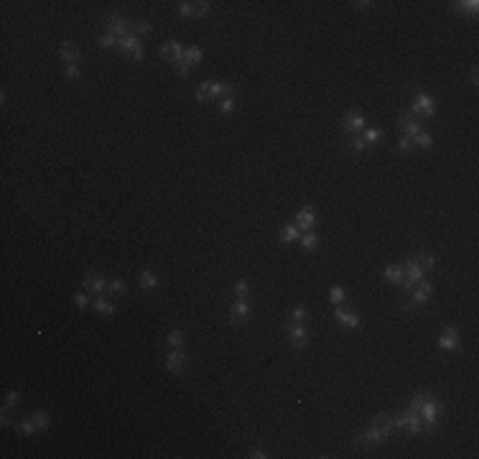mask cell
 <instances>
[{"label": "cell", "mask_w": 479, "mask_h": 459, "mask_svg": "<svg viewBox=\"0 0 479 459\" xmlns=\"http://www.w3.org/2000/svg\"><path fill=\"white\" fill-rule=\"evenodd\" d=\"M411 112L416 115V118H433V115H436V102H433V97L426 95V92H416L413 105H411Z\"/></svg>", "instance_id": "8992f818"}, {"label": "cell", "mask_w": 479, "mask_h": 459, "mask_svg": "<svg viewBox=\"0 0 479 459\" xmlns=\"http://www.w3.org/2000/svg\"><path fill=\"white\" fill-rule=\"evenodd\" d=\"M380 135H382V133H380L377 128H365V130H362L365 143H377V140H380Z\"/></svg>", "instance_id": "60d3db41"}, {"label": "cell", "mask_w": 479, "mask_h": 459, "mask_svg": "<svg viewBox=\"0 0 479 459\" xmlns=\"http://www.w3.org/2000/svg\"><path fill=\"white\" fill-rule=\"evenodd\" d=\"M74 306H76V309H87V306H90L87 293H76V296H74Z\"/></svg>", "instance_id": "7dc6e473"}, {"label": "cell", "mask_w": 479, "mask_h": 459, "mask_svg": "<svg viewBox=\"0 0 479 459\" xmlns=\"http://www.w3.org/2000/svg\"><path fill=\"white\" fill-rule=\"evenodd\" d=\"M365 128H367V120H365V115H359L357 110H349L342 118V133H347L349 138L352 135H362Z\"/></svg>", "instance_id": "52a82bcc"}, {"label": "cell", "mask_w": 479, "mask_h": 459, "mask_svg": "<svg viewBox=\"0 0 479 459\" xmlns=\"http://www.w3.org/2000/svg\"><path fill=\"white\" fill-rule=\"evenodd\" d=\"M194 8H196V6H194V3H186V0H181V3H179V13H181L184 18H191V16H194Z\"/></svg>", "instance_id": "f6af8a7d"}, {"label": "cell", "mask_w": 479, "mask_h": 459, "mask_svg": "<svg viewBox=\"0 0 479 459\" xmlns=\"http://www.w3.org/2000/svg\"><path fill=\"white\" fill-rule=\"evenodd\" d=\"M166 339H169V347H171V350H181V347H184V332H181V329H171Z\"/></svg>", "instance_id": "83f0119b"}, {"label": "cell", "mask_w": 479, "mask_h": 459, "mask_svg": "<svg viewBox=\"0 0 479 459\" xmlns=\"http://www.w3.org/2000/svg\"><path fill=\"white\" fill-rule=\"evenodd\" d=\"M202 59H204V51L199 49V46H186V49H184V61H186L189 66L199 64V61H202Z\"/></svg>", "instance_id": "d4e9b609"}, {"label": "cell", "mask_w": 479, "mask_h": 459, "mask_svg": "<svg viewBox=\"0 0 479 459\" xmlns=\"http://www.w3.org/2000/svg\"><path fill=\"white\" fill-rule=\"evenodd\" d=\"M237 87L227 85V82H217V80H204L196 90V102H209V100H219V97H234Z\"/></svg>", "instance_id": "7a4b0ae2"}, {"label": "cell", "mask_w": 479, "mask_h": 459, "mask_svg": "<svg viewBox=\"0 0 479 459\" xmlns=\"http://www.w3.org/2000/svg\"><path fill=\"white\" fill-rule=\"evenodd\" d=\"M97 44H100L102 49H115V46H117V36L105 33V36H100V38H97Z\"/></svg>", "instance_id": "8d00e7d4"}, {"label": "cell", "mask_w": 479, "mask_h": 459, "mask_svg": "<svg viewBox=\"0 0 479 459\" xmlns=\"http://www.w3.org/2000/svg\"><path fill=\"white\" fill-rule=\"evenodd\" d=\"M107 293H115V296H125V293H128V283H125L123 278L107 281Z\"/></svg>", "instance_id": "4316f807"}, {"label": "cell", "mask_w": 479, "mask_h": 459, "mask_svg": "<svg viewBox=\"0 0 479 459\" xmlns=\"http://www.w3.org/2000/svg\"><path fill=\"white\" fill-rule=\"evenodd\" d=\"M408 293H411V301H408V303L403 306V312H413L416 306L426 303V301L431 298V293H433V286H431V283H428V281L423 278V281H418V283H416V286H413V288H411Z\"/></svg>", "instance_id": "5b68a950"}, {"label": "cell", "mask_w": 479, "mask_h": 459, "mask_svg": "<svg viewBox=\"0 0 479 459\" xmlns=\"http://www.w3.org/2000/svg\"><path fill=\"white\" fill-rule=\"evenodd\" d=\"M344 298H347V291H344L342 286H332V288H329V301H332L334 306H342Z\"/></svg>", "instance_id": "4dcf8cb0"}, {"label": "cell", "mask_w": 479, "mask_h": 459, "mask_svg": "<svg viewBox=\"0 0 479 459\" xmlns=\"http://www.w3.org/2000/svg\"><path fill=\"white\" fill-rule=\"evenodd\" d=\"M413 140H416V143H418L421 148H431V145H433V138H431V135H428L426 130H421L418 135H413Z\"/></svg>", "instance_id": "b9f144b4"}, {"label": "cell", "mask_w": 479, "mask_h": 459, "mask_svg": "<svg viewBox=\"0 0 479 459\" xmlns=\"http://www.w3.org/2000/svg\"><path fill=\"white\" fill-rule=\"evenodd\" d=\"M130 26H133V23H128L125 18H120V16H107V33H112V36H117V38L128 36V33H130Z\"/></svg>", "instance_id": "e0dca14e"}, {"label": "cell", "mask_w": 479, "mask_h": 459, "mask_svg": "<svg viewBox=\"0 0 479 459\" xmlns=\"http://www.w3.org/2000/svg\"><path fill=\"white\" fill-rule=\"evenodd\" d=\"M413 138H408V135H401V140H397V150H401V153H411L413 148Z\"/></svg>", "instance_id": "ee69618b"}, {"label": "cell", "mask_w": 479, "mask_h": 459, "mask_svg": "<svg viewBox=\"0 0 479 459\" xmlns=\"http://www.w3.org/2000/svg\"><path fill=\"white\" fill-rule=\"evenodd\" d=\"M397 125H401L403 130H406V135L408 138H413V135H418L421 130H423V125H421V120L416 118V115L408 110V112H401L397 115Z\"/></svg>", "instance_id": "4fadbf2b"}, {"label": "cell", "mask_w": 479, "mask_h": 459, "mask_svg": "<svg viewBox=\"0 0 479 459\" xmlns=\"http://www.w3.org/2000/svg\"><path fill=\"white\" fill-rule=\"evenodd\" d=\"M301 230H298V224L293 222V224H286V227H281V243H286V245H291V243H296V240H301Z\"/></svg>", "instance_id": "44dd1931"}, {"label": "cell", "mask_w": 479, "mask_h": 459, "mask_svg": "<svg viewBox=\"0 0 479 459\" xmlns=\"http://www.w3.org/2000/svg\"><path fill=\"white\" fill-rule=\"evenodd\" d=\"M454 11L456 13H461V16H476L479 13V3L476 0H459V3H454Z\"/></svg>", "instance_id": "cb8c5ba5"}, {"label": "cell", "mask_w": 479, "mask_h": 459, "mask_svg": "<svg viewBox=\"0 0 479 459\" xmlns=\"http://www.w3.org/2000/svg\"><path fill=\"white\" fill-rule=\"evenodd\" d=\"M33 424H36V429H38V431H46V429H49V424H51V418H49V413H46V411H36V413H33Z\"/></svg>", "instance_id": "f1b7e54d"}, {"label": "cell", "mask_w": 479, "mask_h": 459, "mask_svg": "<svg viewBox=\"0 0 479 459\" xmlns=\"http://www.w3.org/2000/svg\"><path fill=\"white\" fill-rule=\"evenodd\" d=\"M471 85H474V87L479 85V71H476V66L471 69Z\"/></svg>", "instance_id": "816d5d0a"}, {"label": "cell", "mask_w": 479, "mask_h": 459, "mask_svg": "<svg viewBox=\"0 0 479 459\" xmlns=\"http://www.w3.org/2000/svg\"><path fill=\"white\" fill-rule=\"evenodd\" d=\"M82 288L85 291H92L95 296H102V293H107V278L105 276H95L92 271H87L85 273V278H82Z\"/></svg>", "instance_id": "8fae6325"}, {"label": "cell", "mask_w": 479, "mask_h": 459, "mask_svg": "<svg viewBox=\"0 0 479 459\" xmlns=\"http://www.w3.org/2000/svg\"><path fill=\"white\" fill-rule=\"evenodd\" d=\"M189 69H191V66H189L186 61H179V64H176V71H179L181 80H186V76H189Z\"/></svg>", "instance_id": "c3c4849f"}, {"label": "cell", "mask_w": 479, "mask_h": 459, "mask_svg": "<svg viewBox=\"0 0 479 459\" xmlns=\"http://www.w3.org/2000/svg\"><path fill=\"white\" fill-rule=\"evenodd\" d=\"M392 426H395V429H408L411 436H418V434L426 429L421 413H416V411H411V408H406V411L397 413V416L392 418Z\"/></svg>", "instance_id": "3957f363"}, {"label": "cell", "mask_w": 479, "mask_h": 459, "mask_svg": "<svg viewBox=\"0 0 479 459\" xmlns=\"http://www.w3.org/2000/svg\"><path fill=\"white\" fill-rule=\"evenodd\" d=\"M133 31H135V36H148V33H153V23L150 21H138V23H133Z\"/></svg>", "instance_id": "e575fe53"}, {"label": "cell", "mask_w": 479, "mask_h": 459, "mask_svg": "<svg viewBox=\"0 0 479 459\" xmlns=\"http://www.w3.org/2000/svg\"><path fill=\"white\" fill-rule=\"evenodd\" d=\"M13 429H16L21 436H33V434L38 431V429H36V424H33V418H28V421H21V424H18V426H13Z\"/></svg>", "instance_id": "f546056e"}, {"label": "cell", "mask_w": 479, "mask_h": 459, "mask_svg": "<svg viewBox=\"0 0 479 459\" xmlns=\"http://www.w3.org/2000/svg\"><path fill=\"white\" fill-rule=\"evenodd\" d=\"M316 245H318V235L313 233V230H311V233H303V235H301V248H303V250H313Z\"/></svg>", "instance_id": "1f68e13d"}, {"label": "cell", "mask_w": 479, "mask_h": 459, "mask_svg": "<svg viewBox=\"0 0 479 459\" xmlns=\"http://www.w3.org/2000/svg\"><path fill=\"white\" fill-rule=\"evenodd\" d=\"M250 456H253V459H265V456H268V451H265V449H258V446H255V449L250 451Z\"/></svg>", "instance_id": "681fc988"}, {"label": "cell", "mask_w": 479, "mask_h": 459, "mask_svg": "<svg viewBox=\"0 0 479 459\" xmlns=\"http://www.w3.org/2000/svg\"><path fill=\"white\" fill-rule=\"evenodd\" d=\"M392 429H395V426H392V416H390V413H377V416L370 421V426L357 434L354 446H357V449H372V446L387 441L390 434H392Z\"/></svg>", "instance_id": "6da1fadb"}, {"label": "cell", "mask_w": 479, "mask_h": 459, "mask_svg": "<svg viewBox=\"0 0 479 459\" xmlns=\"http://www.w3.org/2000/svg\"><path fill=\"white\" fill-rule=\"evenodd\" d=\"M92 309H95L100 317H112V314H115V303L107 301L105 296H97V298L92 301Z\"/></svg>", "instance_id": "603a6c76"}, {"label": "cell", "mask_w": 479, "mask_h": 459, "mask_svg": "<svg viewBox=\"0 0 479 459\" xmlns=\"http://www.w3.org/2000/svg\"><path fill=\"white\" fill-rule=\"evenodd\" d=\"M349 148H352L354 153H359V150H365V148H367V143H365L362 135H352V138H349Z\"/></svg>", "instance_id": "ab89813d"}, {"label": "cell", "mask_w": 479, "mask_h": 459, "mask_svg": "<svg viewBox=\"0 0 479 459\" xmlns=\"http://www.w3.org/2000/svg\"><path fill=\"white\" fill-rule=\"evenodd\" d=\"M296 224H298L301 233H311V230L316 227V212H313V207H301L298 214H296Z\"/></svg>", "instance_id": "9a60e30c"}, {"label": "cell", "mask_w": 479, "mask_h": 459, "mask_svg": "<svg viewBox=\"0 0 479 459\" xmlns=\"http://www.w3.org/2000/svg\"><path fill=\"white\" fill-rule=\"evenodd\" d=\"M403 271H406V276H403V291H411L418 281H423V276H426V271L421 268V263L416 260V258H411L406 265H403Z\"/></svg>", "instance_id": "9c48e42d"}, {"label": "cell", "mask_w": 479, "mask_h": 459, "mask_svg": "<svg viewBox=\"0 0 479 459\" xmlns=\"http://www.w3.org/2000/svg\"><path fill=\"white\" fill-rule=\"evenodd\" d=\"M283 332L288 334V342H291L293 350H303L306 344H308V329H306V324L286 322V324H283Z\"/></svg>", "instance_id": "ba28073f"}, {"label": "cell", "mask_w": 479, "mask_h": 459, "mask_svg": "<svg viewBox=\"0 0 479 459\" xmlns=\"http://www.w3.org/2000/svg\"><path fill=\"white\" fill-rule=\"evenodd\" d=\"M117 49L133 56L135 51H140V49H143V44H140V38H138L135 33H128V36H123V38H117Z\"/></svg>", "instance_id": "d6986e66"}, {"label": "cell", "mask_w": 479, "mask_h": 459, "mask_svg": "<svg viewBox=\"0 0 479 459\" xmlns=\"http://www.w3.org/2000/svg\"><path fill=\"white\" fill-rule=\"evenodd\" d=\"M291 322L293 324H306L308 322V309H306V306H296L293 314H291Z\"/></svg>", "instance_id": "836d02e7"}, {"label": "cell", "mask_w": 479, "mask_h": 459, "mask_svg": "<svg viewBox=\"0 0 479 459\" xmlns=\"http://www.w3.org/2000/svg\"><path fill=\"white\" fill-rule=\"evenodd\" d=\"M382 276H385V278H387L392 286H401V283H403V276H406V271H403V265H397V263H390V265H385Z\"/></svg>", "instance_id": "ffe728a7"}, {"label": "cell", "mask_w": 479, "mask_h": 459, "mask_svg": "<svg viewBox=\"0 0 479 459\" xmlns=\"http://www.w3.org/2000/svg\"><path fill=\"white\" fill-rule=\"evenodd\" d=\"M79 49L74 46V41H64L61 44V59H64V64H79Z\"/></svg>", "instance_id": "7402d4cb"}, {"label": "cell", "mask_w": 479, "mask_h": 459, "mask_svg": "<svg viewBox=\"0 0 479 459\" xmlns=\"http://www.w3.org/2000/svg\"><path fill=\"white\" fill-rule=\"evenodd\" d=\"M334 319H337V324H344L349 329H357L359 324H362L359 314H354L352 309H344V306H337V309H334Z\"/></svg>", "instance_id": "5bb4252c"}, {"label": "cell", "mask_w": 479, "mask_h": 459, "mask_svg": "<svg viewBox=\"0 0 479 459\" xmlns=\"http://www.w3.org/2000/svg\"><path fill=\"white\" fill-rule=\"evenodd\" d=\"M250 312H253V306H250L248 298H234V303L229 306V322L232 324H243V322H248Z\"/></svg>", "instance_id": "30bf717a"}, {"label": "cell", "mask_w": 479, "mask_h": 459, "mask_svg": "<svg viewBox=\"0 0 479 459\" xmlns=\"http://www.w3.org/2000/svg\"><path fill=\"white\" fill-rule=\"evenodd\" d=\"M232 293H234V298H248V293H250L248 281H237V283H234V288H232Z\"/></svg>", "instance_id": "d590c367"}, {"label": "cell", "mask_w": 479, "mask_h": 459, "mask_svg": "<svg viewBox=\"0 0 479 459\" xmlns=\"http://www.w3.org/2000/svg\"><path fill=\"white\" fill-rule=\"evenodd\" d=\"M18 401H21V393H18V391H11V393H8V401H6V406H3V411H11L13 406H18Z\"/></svg>", "instance_id": "bcb514c9"}, {"label": "cell", "mask_w": 479, "mask_h": 459, "mask_svg": "<svg viewBox=\"0 0 479 459\" xmlns=\"http://www.w3.org/2000/svg\"><path fill=\"white\" fill-rule=\"evenodd\" d=\"M64 71L69 80H82V71H79V64H64Z\"/></svg>", "instance_id": "7bdbcfd3"}, {"label": "cell", "mask_w": 479, "mask_h": 459, "mask_svg": "<svg viewBox=\"0 0 479 459\" xmlns=\"http://www.w3.org/2000/svg\"><path fill=\"white\" fill-rule=\"evenodd\" d=\"M352 6H354L357 11H367V8H370L372 3H370V0H365V3H352Z\"/></svg>", "instance_id": "f907efd6"}, {"label": "cell", "mask_w": 479, "mask_h": 459, "mask_svg": "<svg viewBox=\"0 0 479 459\" xmlns=\"http://www.w3.org/2000/svg\"><path fill=\"white\" fill-rule=\"evenodd\" d=\"M459 344H461L459 332L454 327H444L441 337H438V347H441L444 352H454V350H459Z\"/></svg>", "instance_id": "7c38bea8"}, {"label": "cell", "mask_w": 479, "mask_h": 459, "mask_svg": "<svg viewBox=\"0 0 479 459\" xmlns=\"http://www.w3.org/2000/svg\"><path fill=\"white\" fill-rule=\"evenodd\" d=\"M184 367H186V355H184L181 350H171L169 357H166V370H169L171 375H181Z\"/></svg>", "instance_id": "ac0fdd59"}, {"label": "cell", "mask_w": 479, "mask_h": 459, "mask_svg": "<svg viewBox=\"0 0 479 459\" xmlns=\"http://www.w3.org/2000/svg\"><path fill=\"white\" fill-rule=\"evenodd\" d=\"M416 260L421 263V268H423V271H431V268L436 265V258H433L431 253H421V255H418Z\"/></svg>", "instance_id": "74e56055"}, {"label": "cell", "mask_w": 479, "mask_h": 459, "mask_svg": "<svg viewBox=\"0 0 479 459\" xmlns=\"http://www.w3.org/2000/svg\"><path fill=\"white\" fill-rule=\"evenodd\" d=\"M184 49L186 46H181L176 38H169V41H164V46H161V54H164V59H169V61H184Z\"/></svg>", "instance_id": "2e32d148"}, {"label": "cell", "mask_w": 479, "mask_h": 459, "mask_svg": "<svg viewBox=\"0 0 479 459\" xmlns=\"http://www.w3.org/2000/svg\"><path fill=\"white\" fill-rule=\"evenodd\" d=\"M441 411H444V403L428 393V398L423 401V406H421V411H418L421 418H423V426H426V429H433V426L438 424V418H441Z\"/></svg>", "instance_id": "277c9868"}, {"label": "cell", "mask_w": 479, "mask_h": 459, "mask_svg": "<svg viewBox=\"0 0 479 459\" xmlns=\"http://www.w3.org/2000/svg\"><path fill=\"white\" fill-rule=\"evenodd\" d=\"M234 105H237L234 97H222L217 110H219V115H232V112H234Z\"/></svg>", "instance_id": "d6a6232c"}, {"label": "cell", "mask_w": 479, "mask_h": 459, "mask_svg": "<svg viewBox=\"0 0 479 459\" xmlns=\"http://www.w3.org/2000/svg\"><path fill=\"white\" fill-rule=\"evenodd\" d=\"M158 286V276L150 271V268H145V271L140 273V288L143 291H150V288H155Z\"/></svg>", "instance_id": "484cf974"}, {"label": "cell", "mask_w": 479, "mask_h": 459, "mask_svg": "<svg viewBox=\"0 0 479 459\" xmlns=\"http://www.w3.org/2000/svg\"><path fill=\"white\" fill-rule=\"evenodd\" d=\"M194 18H204L209 11H212V3H207V0H202V3H194Z\"/></svg>", "instance_id": "f35d334b"}]
</instances>
